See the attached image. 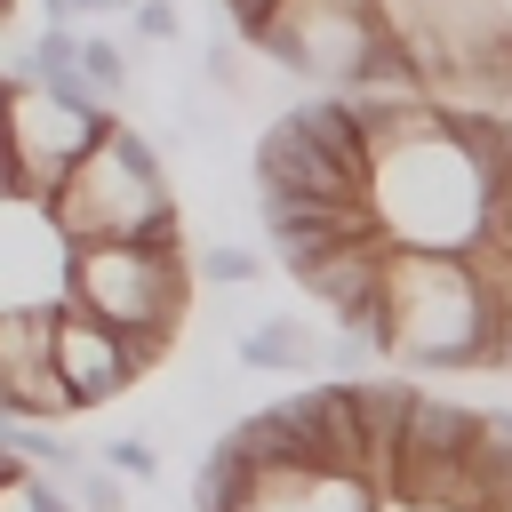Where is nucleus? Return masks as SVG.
<instances>
[{
    "mask_svg": "<svg viewBox=\"0 0 512 512\" xmlns=\"http://www.w3.org/2000/svg\"><path fill=\"white\" fill-rule=\"evenodd\" d=\"M80 88L96 96V112H112L120 96H128V48L120 40H104V32H80Z\"/></svg>",
    "mask_w": 512,
    "mask_h": 512,
    "instance_id": "obj_8",
    "label": "nucleus"
},
{
    "mask_svg": "<svg viewBox=\"0 0 512 512\" xmlns=\"http://www.w3.org/2000/svg\"><path fill=\"white\" fill-rule=\"evenodd\" d=\"M368 352L392 368H480L488 352V312L456 264V248H392Z\"/></svg>",
    "mask_w": 512,
    "mask_h": 512,
    "instance_id": "obj_3",
    "label": "nucleus"
},
{
    "mask_svg": "<svg viewBox=\"0 0 512 512\" xmlns=\"http://www.w3.org/2000/svg\"><path fill=\"white\" fill-rule=\"evenodd\" d=\"M104 8H136V0H104Z\"/></svg>",
    "mask_w": 512,
    "mask_h": 512,
    "instance_id": "obj_18",
    "label": "nucleus"
},
{
    "mask_svg": "<svg viewBox=\"0 0 512 512\" xmlns=\"http://www.w3.org/2000/svg\"><path fill=\"white\" fill-rule=\"evenodd\" d=\"M200 80H208L216 96H240V48H232V40H208V48H200Z\"/></svg>",
    "mask_w": 512,
    "mask_h": 512,
    "instance_id": "obj_14",
    "label": "nucleus"
},
{
    "mask_svg": "<svg viewBox=\"0 0 512 512\" xmlns=\"http://www.w3.org/2000/svg\"><path fill=\"white\" fill-rule=\"evenodd\" d=\"M184 296H192L184 240H96V248H72L64 256V280H56V304L104 320L128 344L136 376L176 344Z\"/></svg>",
    "mask_w": 512,
    "mask_h": 512,
    "instance_id": "obj_2",
    "label": "nucleus"
},
{
    "mask_svg": "<svg viewBox=\"0 0 512 512\" xmlns=\"http://www.w3.org/2000/svg\"><path fill=\"white\" fill-rule=\"evenodd\" d=\"M0 416L8 424H64L72 400L48 368V304H0Z\"/></svg>",
    "mask_w": 512,
    "mask_h": 512,
    "instance_id": "obj_5",
    "label": "nucleus"
},
{
    "mask_svg": "<svg viewBox=\"0 0 512 512\" xmlns=\"http://www.w3.org/2000/svg\"><path fill=\"white\" fill-rule=\"evenodd\" d=\"M0 512H72V496L32 464H0Z\"/></svg>",
    "mask_w": 512,
    "mask_h": 512,
    "instance_id": "obj_9",
    "label": "nucleus"
},
{
    "mask_svg": "<svg viewBox=\"0 0 512 512\" xmlns=\"http://www.w3.org/2000/svg\"><path fill=\"white\" fill-rule=\"evenodd\" d=\"M384 512H416V504H384Z\"/></svg>",
    "mask_w": 512,
    "mask_h": 512,
    "instance_id": "obj_19",
    "label": "nucleus"
},
{
    "mask_svg": "<svg viewBox=\"0 0 512 512\" xmlns=\"http://www.w3.org/2000/svg\"><path fill=\"white\" fill-rule=\"evenodd\" d=\"M232 352H240V368H280V376H304V368H320V328H312V320H256Z\"/></svg>",
    "mask_w": 512,
    "mask_h": 512,
    "instance_id": "obj_7",
    "label": "nucleus"
},
{
    "mask_svg": "<svg viewBox=\"0 0 512 512\" xmlns=\"http://www.w3.org/2000/svg\"><path fill=\"white\" fill-rule=\"evenodd\" d=\"M136 32H144V40H176V32H184V16H176L168 0H136Z\"/></svg>",
    "mask_w": 512,
    "mask_h": 512,
    "instance_id": "obj_16",
    "label": "nucleus"
},
{
    "mask_svg": "<svg viewBox=\"0 0 512 512\" xmlns=\"http://www.w3.org/2000/svg\"><path fill=\"white\" fill-rule=\"evenodd\" d=\"M496 16H504V24H512V0H496Z\"/></svg>",
    "mask_w": 512,
    "mask_h": 512,
    "instance_id": "obj_17",
    "label": "nucleus"
},
{
    "mask_svg": "<svg viewBox=\"0 0 512 512\" xmlns=\"http://www.w3.org/2000/svg\"><path fill=\"white\" fill-rule=\"evenodd\" d=\"M240 488H248V464H232V456L216 448V456L200 464V480H192V512H232Z\"/></svg>",
    "mask_w": 512,
    "mask_h": 512,
    "instance_id": "obj_11",
    "label": "nucleus"
},
{
    "mask_svg": "<svg viewBox=\"0 0 512 512\" xmlns=\"http://www.w3.org/2000/svg\"><path fill=\"white\" fill-rule=\"evenodd\" d=\"M48 224V240L72 256V248H96V240H184L176 232V192L152 160V144L136 128H120L104 112L96 144L56 176V192L32 208Z\"/></svg>",
    "mask_w": 512,
    "mask_h": 512,
    "instance_id": "obj_1",
    "label": "nucleus"
},
{
    "mask_svg": "<svg viewBox=\"0 0 512 512\" xmlns=\"http://www.w3.org/2000/svg\"><path fill=\"white\" fill-rule=\"evenodd\" d=\"M208 288H256V272H264V256L256 248H240V240H216V248H200V256H184Z\"/></svg>",
    "mask_w": 512,
    "mask_h": 512,
    "instance_id": "obj_10",
    "label": "nucleus"
},
{
    "mask_svg": "<svg viewBox=\"0 0 512 512\" xmlns=\"http://www.w3.org/2000/svg\"><path fill=\"white\" fill-rule=\"evenodd\" d=\"M64 496H72V512H120V504H128V480H112L104 464H80V472L64 480Z\"/></svg>",
    "mask_w": 512,
    "mask_h": 512,
    "instance_id": "obj_13",
    "label": "nucleus"
},
{
    "mask_svg": "<svg viewBox=\"0 0 512 512\" xmlns=\"http://www.w3.org/2000/svg\"><path fill=\"white\" fill-rule=\"evenodd\" d=\"M320 360H328L336 376H360V368H368L376 352H368V336H336V344H320Z\"/></svg>",
    "mask_w": 512,
    "mask_h": 512,
    "instance_id": "obj_15",
    "label": "nucleus"
},
{
    "mask_svg": "<svg viewBox=\"0 0 512 512\" xmlns=\"http://www.w3.org/2000/svg\"><path fill=\"white\" fill-rule=\"evenodd\" d=\"M48 368H56L64 400H72V416H80V408H104V400H120V392L136 384L128 344H120L104 320L72 312V304H48Z\"/></svg>",
    "mask_w": 512,
    "mask_h": 512,
    "instance_id": "obj_4",
    "label": "nucleus"
},
{
    "mask_svg": "<svg viewBox=\"0 0 512 512\" xmlns=\"http://www.w3.org/2000/svg\"><path fill=\"white\" fill-rule=\"evenodd\" d=\"M384 256H392V240H360V248H328V256H312V264H288V280H296L304 296H320L344 336H368L376 288H384Z\"/></svg>",
    "mask_w": 512,
    "mask_h": 512,
    "instance_id": "obj_6",
    "label": "nucleus"
},
{
    "mask_svg": "<svg viewBox=\"0 0 512 512\" xmlns=\"http://www.w3.org/2000/svg\"><path fill=\"white\" fill-rule=\"evenodd\" d=\"M96 464H104L112 480H160V448H152V432H120V440H104Z\"/></svg>",
    "mask_w": 512,
    "mask_h": 512,
    "instance_id": "obj_12",
    "label": "nucleus"
}]
</instances>
